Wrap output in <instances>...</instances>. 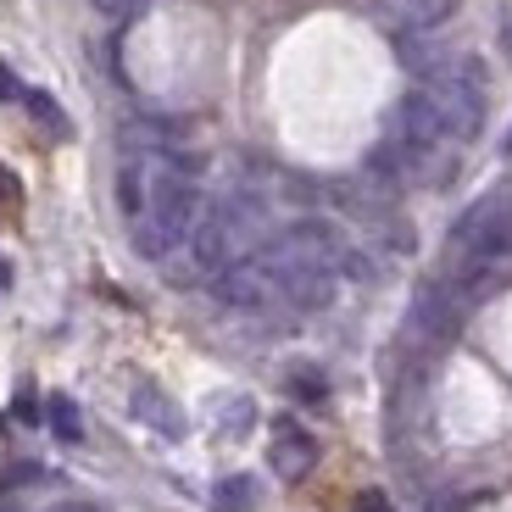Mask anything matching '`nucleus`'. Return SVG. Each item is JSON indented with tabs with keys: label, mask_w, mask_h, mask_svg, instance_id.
I'll return each instance as SVG.
<instances>
[{
	"label": "nucleus",
	"mask_w": 512,
	"mask_h": 512,
	"mask_svg": "<svg viewBox=\"0 0 512 512\" xmlns=\"http://www.w3.org/2000/svg\"><path fill=\"white\" fill-rule=\"evenodd\" d=\"M117 201L128 218V240L145 262H173L206 206L190 162L173 145L167 151H128L123 173H117Z\"/></svg>",
	"instance_id": "obj_1"
},
{
	"label": "nucleus",
	"mask_w": 512,
	"mask_h": 512,
	"mask_svg": "<svg viewBox=\"0 0 512 512\" xmlns=\"http://www.w3.org/2000/svg\"><path fill=\"white\" fill-rule=\"evenodd\" d=\"M262 234H268V206L256 201V195L234 190V195H223V201H206L195 229H190V240H184V262L173 268V279L212 284L223 268H234L240 256H251Z\"/></svg>",
	"instance_id": "obj_2"
},
{
	"label": "nucleus",
	"mask_w": 512,
	"mask_h": 512,
	"mask_svg": "<svg viewBox=\"0 0 512 512\" xmlns=\"http://www.w3.org/2000/svg\"><path fill=\"white\" fill-rule=\"evenodd\" d=\"M418 90L429 95L451 140H474L485 128V73H479L474 56H446L435 73H423Z\"/></svg>",
	"instance_id": "obj_3"
},
{
	"label": "nucleus",
	"mask_w": 512,
	"mask_h": 512,
	"mask_svg": "<svg viewBox=\"0 0 512 512\" xmlns=\"http://www.w3.org/2000/svg\"><path fill=\"white\" fill-rule=\"evenodd\" d=\"M212 295H218L229 312H268V307H279V279H273L268 262L251 251L212 279Z\"/></svg>",
	"instance_id": "obj_4"
},
{
	"label": "nucleus",
	"mask_w": 512,
	"mask_h": 512,
	"mask_svg": "<svg viewBox=\"0 0 512 512\" xmlns=\"http://www.w3.org/2000/svg\"><path fill=\"white\" fill-rule=\"evenodd\" d=\"M268 462H273V474L284 479V485H301V479L318 468V440L301 429V423L284 418L279 429H273V446H268Z\"/></svg>",
	"instance_id": "obj_5"
},
{
	"label": "nucleus",
	"mask_w": 512,
	"mask_h": 512,
	"mask_svg": "<svg viewBox=\"0 0 512 512\" xmlns=\"http://www.w3.org/2000/svg\"><path fill=\"white\" fill-rule=\"evenodd\" d=\"M128 407H134V418H140V423H151L156 435H167V440H179V435H184V412L173 407V401H167L151 379H140V384H134V396H128Z\"/></svg>",
	"instance_id": "obj_6"
},
{
	"label": "nucleus",
	"mask_w": 512,
	"mask_h": 512,
	"mask_svg": "<svg viewBox=\"0 0 512 512\" xmlns=\"http://www.w3.org/2000/svg\"><path fill=\"white\" fill-rule=\"evenodd\" d=\"M379 12L390 23H401L407 34H429V28H440L457 12V0H379Z\"/></svg>",
	"instance_id": "obj_7"
},
{
	"label": "nucleus",
	"mask_w": 512,
	"mask_h": 512,
	"mask_svg": "<svg viewBox=\"0 0 512 512\" xmlns=\"http://www.w3.org/2000/svg\"><path fill=\"white\" fill-rule=\"evenodd\" d=\"M412 323H418L423 334H451V323H457V301H451L446 290H423L418 301H412Z\"/></svg>",
	"instance_id": "obj_8"
},
{
	"label": "nucleus",
	"mask_w": 512,
	"mask_h": 512,
	"mask_svg": "<svg viewBox=\"0 0 512 512\" xmlns=\"http://www.w3.org/2000/svg\"><path fill=\"white\" fill-rule=\"evenodd\" d=\"M212 507H218V512H251V507H256V479H251V474L218 479V490H212Z\"/></svg>",
	"instance_id": "obj_9"
},
{
	"label": "nucleus",
	"mask_w": 512,
	"mask_h": 512,
	"mask_svg": "<svg viewBox=\"0 0 512 512\" xmlns=\"http://www.w3.org/2000/svg\"><path fill=\"white\" fill-rule=\"evenodd\" d=\"M23 101H28V112H34L39 123H51V134H67V117L56 112V101H51V95H39V90H23Z\"/></svg>",
	"instance_id": "obj_10"
},
{
	"label": "nucleus",
	"mask_w": 512,
	"mask_h": 512,
	"mask_svg": "<svg viewBox=\"0 0 512 512\" xmlns=\"http://www.w3.org/2000/svg\"><path fill=\"white\" fill-rule=\"evenodd\" d=\"M251 423H256V407H251L245 396H234V401H229V412L218 418V429H223V435H245Z\"/></svg>",
	"instance_id": "obj_11"
},
{
	"label": "nucleus",
	"mask_w": 512,
	"mask_h": 512,
	"mask_svg": "<svg viewBox=\"0 0 512 512\" xmlns=\"http://www.w3.org/2000/svg\"><path fill=\"white\" fill-rule=\"evenodd\" d=\"M51 423H56V435L62 440H78V412L67 396H51Z\"/></svg>",
	"instance_id": "obj_12"
},
{
	"label": "nucleus",
	"mask_w": 512,
	"mask_h": 512,
	"mask_svg": "<svg viewBox=\"0 0 512 512\" xmlns=\"http://www.w3.org/2000/svg\"><path fill=\"white\" fill-rule=\"evenodd\" d=\"M90 6H95V12H101V17H112V23H123V17L145 12L151 0H90Z\"/></svg>",
	"instance_id": "obj_13"
},
{
	"label": "nucleus",
	"mask_w": 512,
	"mask_h": 512,
	"mask_svg": "<svg viewBox=\"0 0 512 512\" xmlns=\"http://www.w3.org/2000/svg\"><path fill=\"white\" fill-rule=\"evenodd\" d=\"M290 384H295V390H301V396H312V401H318L323 390H329V384H323V379H318V373H312V368H301V373H295Z\"/></svg>",
	"instance_id": "obj_14"
},
{
	"label": "nucleus",
	"mask_w": 512,
	"mask_h": 512,
	"mask_svg": "<svg viewBox=\"0 0 512 512\" xmlns=\"http://www.w3.org/2000/svg\"><path fill=\"white\" fill-rule=\"evenodd\" d=\"M357 512H396V507H390V496H384V490H362Z\"/></svg>",
	"instance_id": "obj_15"
},
{
	"label": "nucleus",
	"mask_w": 512,
	"mask_h": 512,
	"mask_svg": "<svg viewBox=\"0 0 512 512\" xmlns=\"http://www.w3.org/2000/svg\"><path fill=\"white\" fill-rule=\"evenodd\" d=\"M0 95H6V101H12V95H23V84H17V78L6 73V67H0Z\"/></svg>",
	"instance_id": "obj_16"
},
{
	"label": "nucleus",
	"mask_w": 512,
	"mask_h": 512,
	"mask_svg": "<svg viewBox=\"0 0 512 512\" xmlns=\"http://www.w3.org/2000/svg\"><path fill=\"white\" fill-rule=\"evenodd\" d=\"M501 51L512 56V6H507V12H501Z\"/></svg>",
	"instance_id": "obj_17"
},
{
	"label": "nucleus",
	"mask_w": 512,
	"mask_h": 512,
	"mask_svg": "<svg viewBox=\"0 0 512 512\" xmlns=\"http://www.w3.org/2000/svg\"><path fill=\"white\" fill-rule=\"evenodd\" d=\"M45 512H101V507H90V501H56V507H45Z\"/></svg>",
	"instance_id": "obj_18"
},
{
	"label": "nucleus",
	"mask_w": 512,
	"mask_h": 512,
	"mask_svg": "<svg viewBox=\"0 0 512 512\" xmlns=\"http://www.w3.org/2000/svg\"><path fill=\"white\" fill-rule=\"evenodd\" d=\"M12 195H17V184H12V173L0 167V201H12Z\"/></svg>",
	"instance_id": "obj_19"
},
{
	"label": "nucleus",
	"mask_w": 512,
	"mask_h": 512,
	"mask_svg": "<svg viewBox=\"0 0 512 512\" xmlns=\"http://www.w3.org/2000/svg\"><path fill=\"white\" fill-rule=\"evenodd\" d=\"M507 156H512V134H507Z\"/></svg>",
	"instance_id": "obj_20"
},
{
	"label": "nucleus",
	"mask_w": 512,
	"mask_h": 512,
	"mask_svg": "<svg viewBox=\"0 0 512 512\" xmlns=\"http://www.w3.org/2000/svg\"><path fill=\"white\" fill-rule=\"evenodd\" d=\"M0 512H12V507H0Z\"/></svg>",
	"instance_id": "obj_21"
}]
</instances>
